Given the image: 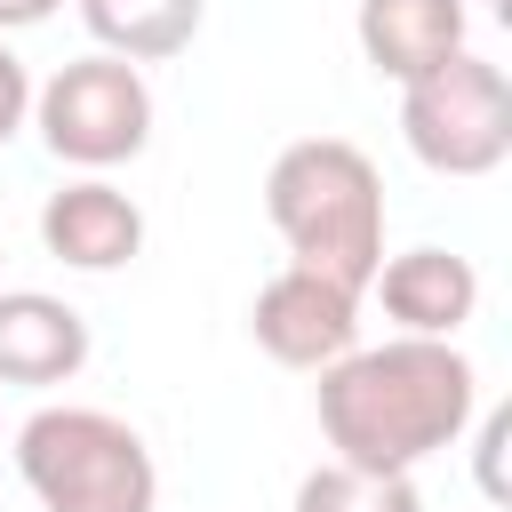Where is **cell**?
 I'll use <instances>...</instances> for the list:
<instances>
[{
    "label": "cell",
    "mask_w": 512,
    "mask_h": 512,
    "mask_svg": "<svg viewBox=\"0 0 512 512\" xmlns=\"http://www.w3.org/2000/svg\"><path fill=\"white\" fill-rule=\"evenodd\" d=\"M312 400H320V432L336 464L416 472L424 456L464 440L480 408V376L440 336H392V344H352L336 368H320Z\"/></svg>",
    "instance_id": "1"
},
{
    "label": "cell",
    "mask_w": 512,
    "mask_h": 512,
    "mask_svg": "<svg viewBox=\"0 0 512 512\" xmlns=\"http://www.w3.org/2000/svg\"><path fill=\"white\" fill-rule=\"evenodd\" d=\"M264 216L288 240L296 272H320L352 296H368L384 264V176L344 136H304L264 176Z\"/></svg>",
    "instance_id": "2"
},
{
    "label": "cell",
    "mask_w": 512,
    "mask_h": 512,
    "mask_svg": "<svg viewBox=\"0 0 512 512\" xmlns=\"http://www.w3.org/2000/svg\"><path fill=\"white\" fill-rule=\"evenodd\" d=\"M16 472L40 496V512H152L160 464L144 432L112 408H40L16 432Z\"/></svg>",
    "instance_id": "3"
},
{
    "label": "cell",
    "mask_w": 512,
    "mask_h": 512,
    "mask_svg": "<svg viewBox=\"0 0 512 512\" xmlns=\"http://www.w3.org/2000/svg\"><path fill=\"white\" fill-rule=\"evenodd\" d=\"M400 136L432 176H496L512 160V88L488 56L456 48L400 88Z\"/></svg>",
    "instance_id": "4"
},
{
    "label": "cell",
    "mask_w": 512,
    "mask_h": 512,
    "mask_svg": "<svg viewBox=\"0 0 512 512\" xmlns=\"http://www.w3.org/2000/svg\"><path fill=\"white\" fill-rule=\"evenodd\" d=\"M32 128L56 160L96 176L152 144V88L120 56H72L48 72V88H32Z\"/></svg>",
    "instance_id": "5"
},
{
    "label": "cell",
    "mask_w": 512,
    "mask_h": 512,
    "mask_svg": "<svg viewBox=\"0 0 512 512\" xmlns=\"http://www.w3.org/2000/svg\"><path fill=\"white\" fill-rule=\"evenodd\" d=\"M248 336L280 360V368H336L352 344H360V296L320 280V272H272L248 304Z\"/></svg>",
    "instance_id": "6"
},
{
    "label": "cell",
    "mask_w": 512,
    "mask_h": 512,
    "mask_svg": "<svg viewBox=\"0 0 512 512\" xmlns=\"http://www.w3.org/2000/svg\"><path fill=\"white\" fill-rule=\"evenodd\" d=\"M40 248H48L56 264H72V272H120V264L144 248V208H136L120 184L80 176V184L48 192V208H40Z\"/></svg>",
    "instance_id": "7"
},
{
    "label": "cell",
    "mask_w": 512,
    "mask_h": 512,
    "mask_svg": "<svg viewBox=\"0 0 512 512\" xmlns=\"http://www.w3.org/2000/svg\"><path fill=\"white\" fill-rule=\"evenodd\" d=\"M376 304L400 336H456L472 312H480V272L456 256V248H400L376 264Z\"/></svg>",
    "instance_id": "8"
},
{
    "label": "cell",
    "mask_w": 512,
    "mask_h": 512,
    "mask_svg": "<svg viewBox=\"0 0 512 512\" xmlns=\"http://www.w3.org/2000/svg\"><path fill=\"white\" fill-rule=\"evenodd\" d=\"M80 368H88V320L64 296L0 288V384L48 392V384H72Z\"/></svg>",
    "instance_id": "9"
},
{
    "label": "cell",
    "mask_w": 512,
    "mask_h": 512,
    "mask_svg": "<svg viewBox=\"0 0 512 512\" xmlns=\"http://www.w3.org/2000/svg\"><path fill=\"white\" fill-rule=\"evenodd\" d=\"M352 32H360V56L408 88L464 48V0H360Z\"/></svg>",
    "instance_id": "10"
},
{
    "label": "cell",
    "mask_w": 512,
    "mask_h": 512,
    "mask_svg": "<svg viewBox=\"0 0 512 512\" xmlns=\"http://www.w3.org/2000/svg\"><path fill=\"white\" fill-rule=\"evenodd\" d=\"M200 16H208V0H80V24L96 32V56H120V64L184 56L200 40Z\"/></svg>",
    "instance_id": "11"
},
{
    "label": "cell",
    "mask_w": 512,
    "mask_h": 512,
    "mask_svg": "<svg viewBox=\"0 0 512 512\" xmlns=\"http://www.w3.org/2000/svg\"><path fill=\"white\" fill-rule=\"evenodd\" d=\"M296 512H424L408 472H360V464H320L296 480Z\"/></svg>",
    "instance_id": "12"
},
{
    "label": "cell",
    "mask_w": 512,
    "mask_h": 512,
    "mask_svg": "<svg viewBox=\"0 0 512 512\" xmlns=\"http://www.w3.org/2000/svg\"><path fill=\"white\" fill-rule=\"evenodd\" d=\"M24 120H32V72H24V56L0 40V144H8Z\"/></svg>",
    "instance_id": "13"
},
{
    "label": "cell",
    "mask_w": 512,
    "mask_h": 512,
    "mask_svg": "<svg viewBox=\"0 0 512 512\" xmlns=\"http://www.w3.org/2000/svg\"><path fill=\"white\" fill-rule=\"evenodd\" d=\"M504 440H512V408H488L480 416V496L504 504Z\"/></svg>",
    "instance_id": "14"
},
{
    "label": "cell",
    "mask_w": 512,
    "mask_h": 512,
    "mask_svg": "<svg viewBox=\"0 0 512 512\" xmlns=\"http://www.w3.org/2000/svg\"><path fill=\"white\" fill-rule=\"evenodd\" d=\"M56 8H64V0H0V40H8V32H32V24H48Z\"/></svg>",
    "instance_id": "15"
},
{
    "label": "cell",
    "mask_w": 512,
    "mask_h": 512,
    "mask_svg": "<svg viewBox=\"0 0 512 512\" xmlns=\"http://www.w3.org/2000/svg\"><path fill=\"white\" fill-rule=\"evenodd\" d=\"M0 256H8V248H0Z\"/></svg>",
    "instance_id": "16"
}]
</instances>
